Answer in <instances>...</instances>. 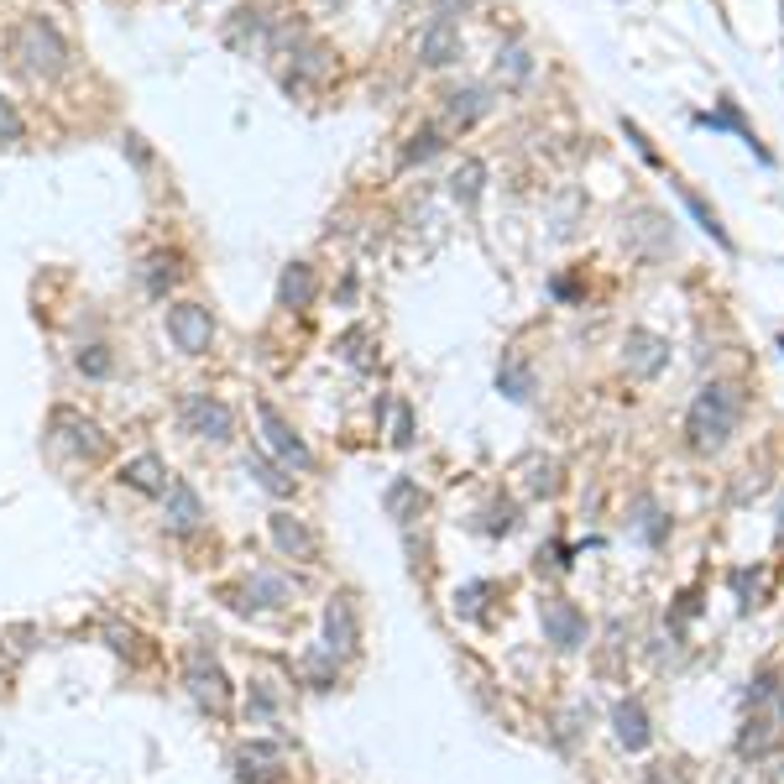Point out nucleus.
I'll list each match as a JSON object with an SVG mask.
<instances>
[{
  "instance_id": "obj_16",
  "label": "nucleus",
  "mask_w": 784,
  "mask_h": 784,
  "mask_svg": "<svg viewBox=\"0 0 784 784\" xmlns=\"http://www.w3.org/2000/svg\"><path fill=\"white\" fill-rule=\"evenodd\" d=\"M612 732H617V743L628 748V753H643L649 748V711H643L638 701H617L612 706Z\"/></svg>"
},
{
  "instance_id": "obj_8",
  "label": "nucleus",
  "mask_w": 784,
  "mask_h": 784,
  "mask_svg": "<svg viewBox=\"0 0 784 784\" xmlns=\"http://www.w3.org/2000/svg\"><path fill=\"white\" fill-rule=\"evenodd\" d=\"M53 445L58 450H68V455H84V460H100L105 450H110V440L84 419V413H74V408H58L53 413Z\"/></svg>"
},
{
  "instance_id": "obj_34",
  "label": "nucleus",
  "mask_w": 784,
  "mask_h": 784,
  "mask_svg": "<svg viewBox=\"0 0 784 784\" xmlns=\"http://www.w3.org/2000/svg\"><path fill=\"white\" fill-rule=\"evenodd\" d=\"M27 142V121H21V110L0 95V147H21Z\"/></svg>"
},
{
  "instance_id": "obj_5",
  "label": "nucleus",
  "mask_w": 784,
  "mask_h": 784,
  "mask_svg": "<svg viewBox=\"0 0 784 784\" xmlns=\"http://www.w3.org/2000/svg\"><path fill=\"white\" fill-rule=\"evenodd\" d=\"M178 413H183V429L199 434V440H210V445H225L230 434H236V413H230V403L210 398V392H189Z\"/></svg>"
},
{
  "instance_id": "obj_12",
  "label": "nucleus",
  "mask_w": 784,
  "mask_h": 784,
  "mask_svg": "<svg viewBox=\"0 0 784 784\" xmlns=\"http://www.w3.org/2000/svg\"><path fill=\"white\" fill-rule=\"evenodd\" d=\"M419 58H424V68H450L460 58V27L455 21H445V16L429 21L424 37H419Z\"/></svg>"
},
{
  "instance_id": "obj_41",
  "label": "nucleus",
  "mask_w": 784,
  "mask_h": 784,
  "mask_svg": "<svg viewBox=\"0 0 784 784\" xmlns=\"http://www.w3.org/2000/svg\"><path fill=\"white\" fill-rule=\"evenodd\" d=\"M121 147H126V157H131V163H136V168H147V163H152V152H147V142H142V136H136V131L126 136V142H121Z\"/></svg>"
},
{
  "instance_id": "obj_23",
  "label": "nucleus",
  "mask_w": 784,
  "mask_h": 784,
  "mask_svg": "<svg viewBox=\"0 0 784 784\" xmlns=\"http://www.w3.org/2000/svg\"><path fill=\"white\" fill-rule=\"evenodd\" d=\"M675 194H680V204H685V210H690V215H696V225L706 230V236H711V241H717L722 251H732V236H727V225L717 220V210H711V204H706V199H701L696 189H685V183H675Z\"/></svg>"
},
{
  "instance_id": "obj_9",
  "label": "nucleus",
  "mask_w": 784,
  "mask_h": 784,
  "mask_svg": "<svg viewBox=\"0 0 784 784\" xmlns=\"http://www.w3.org/2000/svg\"><path fill=\"white\" fill-rule=\"evenodd\" d=\"M622 361H628L633 377H659L664 366H670V340L654 335V330H628V340H622Z\"/></svg>"
},
{
  "instance_id": "obj_40",
  "label": "nucleus",
  "mask_w": 784,
  "mask_h": 784,
  "mask_svg": "<svg viewBox=\"0 0 784 784\" xmlns=\"http://www.w3.org/2000/svg\"><path fill=\"white\" fill-rule=\"evenodd\" d=\"M622 131H628V142L638 147V157H643V163H654V168H659V152H654V142H649V136H643L633 121H622Z\"/></svg>"
},
{
  "instance_id": "obj_18",
  "label": "nucleus",
  "mask_w": 784,
  "mask_h": 784,
  "mask_svg": "<svg viewBox=\"0 0 784 784\" xmlns=\"http://www.w3.org/2000/svg\"><path fill=\"white\" fill-rule=\"evenodd\" d=\"M121 481L131 492H147V497H163L168 492V466L157 455H136V460H126L121 466Z\"/></svg>"
},
{
  "instance_id": "obj_39",
  "label": "nucleus",
  "mask_w": 784,
  "mask_h": 784,
  "mask_svg": "<svg viewBox=\"0 0 784 784\" xmlns=\"http://www.w3.org/2000/svg\"><path fill=\"white\" fill-rule=\"evenodd\" d=\"M246 711H251V722H267L272 711H278V696H272V690H262V685H257V690H251V706H246Z\"/></svg>"
},
{
  "instance_id": "obj_10",
  "label": "nucleus",
  "mask_w": 784,
  "mask_h": 784,
  "mask_svg": "<svg viewBox=\"0 0 784 784\" xmlns=\"http://www.w3.org/2000/svg\"><path fill=\"white\" fill-rule=\"evenodd\" d=\"M230 764H236V779H241V784H278L288 758H283L278 743H246V748H236V758H230Z\"/></svg>"
},
{
  "instance_id": "obj_24",
  "label": "nucleus",
  "mask_w": 784,
  "mask_h": 784,
  "mask_svg": "<svg viewBox=\"0 0 784 784\" xmlns=\"http://www.w3.org/2000/svg\"><path fill=\"white\" fill-rule=\"evenodd\" d=\"M696 126H711V131H737V136H743V142L758 152V163H774V157H769L764 147H758V136L743 126V115H737V105H732V100H722V105L711 110V115H696Z\"/></svg>"
},
{
  "instance_id": "obj_13",
  "label": "nucleus",
  "mask_w": 784,
  "mask_h": 784,
  "mask_svg": "<svg viewBox=\"0 0 784 784\" xmlns=\"http://www.w3.org/2000/svg\"><path fill=\"white\" fill-rule=\"evenodd\" d=\"M272 544L283 549L288 560H314L319 555V539L309 534V523L304 518H293V513H272Z\"/></svg>"
},
{
  "instance_id": "obj_17",
  "label": "nucleus",
  "mask_w": 784,
  "mask_h": 784,
  "mask_svg": "<svg viewBox=\"0 0 784 784\" xmlns=\"http://www.w3.org/2000/svg\"><path fill=\"white\" fill-rule=\"evenodd\" d=\"M314 293H319L314 267H309V262H288L283 278H278V309H309Z\"/></svg>"
},
{
  "instance_id": "obj_29",
  "label": "nucleus",
  "mask_w": 784,
  "mask_h": 784,
  "mask_svg": "<svg viewBox=\"0 0 784 784\" xmlns=\"http://www.w3.org/2000/svg\"><path fill=\"white\" fill-rule=\"evenodd\" d=\"M497 79H507V84H528V79H534V58H528V48L507 42V48L497 53Z\"/></svg>"
},
{
  "instance_id": "obj_6",
  "label": "nucleus",
  "mask_w": 784,
  "mask_h": 784,
  "mask_svg": "<svg viewBox=\"0 0 784 784\" xmlns=\"http://www.w3.org/2000/svg\"><path fill=\"white\" fill-rule=\"evenodd\" d=\"M539 628H544V638L555 643L560 654H575L586 643V612L575 607V602H565V596H549V602L539 607Z\"/></svg>"
},
{
  "instance_id": "obj_28",
  "label": "nucleus",
  "mask_w": 784,
  "mask_h": 784,
  "mask_svg": "<svg viewBox=\"0 0 784 784\" xmlns=\"http://www.w3.org/2000/svg\"><path fill=\"white\" fill-rule=\"evenodd\" d=\"M481 183H487V168H481L476 157H466V163L450 173V199L455 204H476L481 199Z\"/></svg>"
},
{
  "instance_id": "obj_22",
  "label": "nucleus",
  "mask_w": 784,
  "mask_h": 784,
  "mask_svg": "<svg viewBox=\"0 0 784 784\" xmlns=\"http://www.w3.org/2000/svg\"><path fill=\"white\" fill-rule=\"evenodd\" d=\"M497 392H502V398H513V403H528V398H534V366H528L523 356H502Z\"/></svg>"
},
{
  "instance_id": "obj_20",
  "label": "nucleus",
  "mask_w": 784,
  "mask_h": 784,
  "mask_svg": "<svg viewBox=\"0 0 784 784\" xmlns=\"http://www.w3.org/2000/svg\"><path fill=\"white\" fill-rule=\"evenodd\" d=\"M487 110H492V100H487V89H481V84H460V89L445 95V115L455 126H476Z\"/></svg>"
},
{
  "instance_id": "obj_30",
  "label": "nucleus",
  "mask_w": 784,
  "mask_h": 784,
  "mask_svg": "<svg viewBox=\"0 0 784 784\" xmlns=\"http://www.w3.org/2000/svg\"><path fill=\"white\" fill-rule=\"evenodd\" d=\"M445 152V142H440V131L434 126H419L408 136V147H403V163H429V157H440Z\"/></svg>"
},
{
  "instance_id": "obj_3",
  "label": "nucleus",
  "mask_w": 784,
  "mask_h": 784,
  "mask_svg": "<svg viewBox=\"0 0 784 784\" xmlns=\"http://www.w3.org/2000/svg\"><path fill=\"white\" fill-rule=\"evenodd\" d=\"M257 424H262V445L278 455V466H288V471H314V450L304 445V434H293V424H288L272 403H257Z\"/></svg>"
},
{
  "instance_id": "obj_37",
  "label": "nucleus",
  "mask_w": 784,
  "mask_h": 784,
  "mask_svg": "<svg viewBox=\"0 0 784 784\" xmlns=\"http://www.w3.org/2000/svg\"><path fill=\"white\" fill-rule=\"evenodd\" d=\"M392 445L398 450L413 445V408L408 403H392Z\"/></svg>"
},
{
  "instance_id": "obj_42",
  "label": "nucleus",
  "mask_w": 784,
  "mask_h": 784,
  "mask_svg": "<svg viewBox=\"0 0 784 784\" xmlns=\"http://www.w3.org/2000/svg\"><path fill=\"white\" fill-rule=\"evenodd\" d=\"M460 11H471V0H434V16H445V21H455Z\"/></svg>"
},
{
  "instance_id": "obj_44",
  "label": "nucleus",
  "mask_w": 784,
  "mask_h": 784,
  "mask_svg": "<svg viewBox=\"0 0 784 784\" xmlns=\"http://www.w3.org/2000/svg\"><path fill=\"white\" fill-rule=\"evenodd\" d=\"M779 711H784V690H779Z\"/></svg>"
},
{
  "instance_id": "obj_14",
  "label": "nucleus",
  "mask_w": 784,
  "mask_h": 784,
  "mask_svg": "<svg viewBox=\"0 0 784 784\" xmlns=\"http://www.w3.org/2000/svg\"><path fill=\"white\" fill-rule=\"evenodd\" d=\"M356 643H361L356 607H351V596H335V602L325 607V649H335V654H356Z\"/></svg>"
},
{
  "instance_id": "obj_2",
  "label": "nucleus",
  "mask_w": 784,
  "mask_h": 784,
  "mask_svg": "<svg viewBox=\"0 0 784 784\" xmlns=\"http://www.w3.org/2000/svg\"><path fill=\"white\" fill-rule=\"evenodd\" d=\"M11 53H16V63L27 68L32 79H58L63 68H68V42H63V32L53 27L48 16H27L16 27V37H11Z\"/></svg>"
},
{
  "instance_id": "obj_43",
  "label": "nucleus",
  "mask_w": 784,
  "mask_h": 784,
  "mask_svg": "<svg viewBox=\"0 0 784 784\" xmlns=\"http://www.w3.org/2000/svg\"><path fill=\"white\" fill-rule=\"evenodd\" d=\"M779 539H784V507H779Z\"/></svg>"
},
{
  "instance_id": "obj_27",
  "label": "nucleus",
  "mask_w": 784,
  "mask_h": 784,
  "mask_svg": "<svg viewBox=\"0 0 784 784\" xmlns=\"http://www.w3.org/2000/svg\"><path fill=\"white\" fill-rule=\"evenodd\" d=\"M335 351L345 366H356V372H372V330L366 325H351L340 340H335Z\"/></svg>"
},
{
  "instance_id": "obj_25",
  "label": "nucleus",
  "mask_w": 784,
  "mask_h": 784,
  "mask_svg": "<svg viewBox=\"0 0 784 784\" xmlns=\"http://www.w3.org/2000/svg\"><path fill=\"white\" fill-rule=\"evenodd\" d=\"M246 476L257 481L262 492H272V497H293V476H288V466H278V460H267V455H246Z\"/></svg>"
},
{
  "instance_id": "obj_19",
  "label": "nucleus",
  "mask_w": 784,
  "mask_h": 784,
  "mask_svg": "<svg viewBox=\"0 0 784 784\" xmlns=\"http://www.w3.org/2000/svg\"><path fill=\"white\" fill-rule=\"evenodd\" d=\"M183 278V257L178 251H152V257L142 262V288L147 298H168V288Z\"/></svg>"
},
{
  "instance_id": "obj_32",
  "label": "nucleus",
  "mask_w": 784,
  "mask_h": 784,
  "mask_svg": "<svg viewBox=\"0 0 784 784\" xmlns=\"http://www.w3.org/2000/svg\"><path fill=\"white\" fill-rule=\"evenodd\" d=\"M304 680H309L314 690H330V685H335V649H314V654L304 659Z\"/></svg>"
},
{
  "instance_id": "obj_45",
  "label": "nucleus",
  "mask_w": 784,
  "mask_h": 784,
  "mask_svg": "<svg viewBox=\"0 0 784 784\" xmlns=\"http://www.w3.org/2000/svg\"><path fill=\"white\" fill-rule=\"evenodd\" d=\"M325 6H340V0H325Z\"/></svg>"
},
{
  "instance_id": "obj_15",
  "label": "nucleus",
  "mask_w": 784,
  "mask_h": 784,
  "mask_svg": "<svg viewBox=\"0 0 784 784\" xmlns=\"http://www.w3.org/2000/svg\"><path fill=\"white\" fill-rule=\"evenodd\" d=\"M293 602V581L278 570H251V581H246V602L241 607H262V612H278Z\"/></svg>"
},
{
  "instance_id": "obj_26",
  "label": "nucleus",
  "mask_w": 784,
  "mask_h": 784,
  "mask_svg": "<svg viewBox=\"0 0 784 784\" xmlns=\"http://www.w3.org/2000/svg\"><path fill=\"white\" fill-rule=\"evenodd\" d=\"M382 502H387V513L398 523H413V518H419V507H424V492H419V481L403 476V481H392V487H387Z\"/></svg>"
},
{
  "instance_id": "obj_33",
  "label": "nucleus",
  "mask_w": 784,
  "mask_h": 784,
  "mask_svg": "<svg viewBox=\"0 0 784 784\" xmlns=\"http://www.w3.org/2000/svg\"><path fill=\"white\" fill-rule=\"evenodd\" d=\"M633 528H638L649 544H664V534H670V523H664V513H659L649 497H638V523H633Z\"/></svg>"
},
{
  "instance_id": "obj_31",
  "label": "nucleus",
  "mask_w": 784,
  "mask_h": 784,
  "mask_svg": "<svg viewBox=\"0 0 784 784\" xmlns=\"http://www.w3.org/2000/svg\"><path fill=\"white\" fill-rule=\"evenodd\" d=\"M74 366H79L84 377H95V382H100V377H110V372H115V356H110V345H79Z\"/></svg>"
},
{
  "instance_id": "obj_21",
  "label": "nucleus",
  "mask_w": 784,
  "mask_h": 784,
  "mask_svg": "<svg viewBox=\"0 0 784 784\" xmlns=\"http://www.w3.org/2000/svg\"><path fill=\"white\" fill-rule=\"evenodd\" d=\"M267 27H272V11H262V6H241V11H236V21L225 27V42L246 53L251 42H267Z\"/></svg>"
},
{
  "instance_id": "obj_38",
  "label": "nucleus",
  "mask_w": 784,
  "mask_h": 784,
  "mask_svg": "<svg viewBox=\"0 0 784 784\" xmlns=\"http://www.w3.org/2000/svg\"><path fill=\"white\" fill-rule=\"evenodd\" d=\"M481 596H492V586H487V581H471L466 591L455 596V612H466V617H476V612H481Z\"/></svg>"
},
{
  "instance_id": "obj_1",
  "label": "nucleus",
  "mask_w": 784,
  "mask_h": 784,
  "mask_svg": "<svg viewBox=\"0 0 784 784\" xmlns=\"http://www.w3.org/2000/svg\"><path fill=\"white\" fill-rule=\"evenodd\" d=\"M737 419H743V392H737L732 382H706V387L696 392V403H690V413H685L690 450L717 455V450L732 440Z\"/></svg>"
},
{
  "instance_id": "obj_46",
  "label": "nucleus",
  "mask_w": 784,
  "mask_h": 784,
  "mask_svg": "<svg viewBox=\"0 0 784 784\" xmlns=\"http://www.w3.org/2000/svg\"><path fill=\"white\" fill-rule=\"evenodd\" d=\"M779 351H784V340H779Z\"/></svg>"
},
{
  "instance_id": "obj_36",
  "label": "nucleus",
  "mask_w": 784,
  "mask_h": 784,
  "mask_svg": "<svg viewBox=\"0 0 784 784\" xmlns=\"http://www.w3.org/2000/svg\"><path fill=\"white\" fill-rule=\"evenodd\" d=\"M528 492H539V497H555L560 492V466H555V460H544V466L528 471Z\"/></svg>"
},
{
  "instance_id": "obj_7",
  "label": "nucleus",
  "mask_w": 784,
  "mask_h": 784,
  "mask_svg": "<svg viewBox=\"0 0 784 784\" xmlns=\"http://www.w3.org/2000/svg\"><path fill=\"white\" fill-rule=\"evenodd\" d=\"M168 340L183 356H204L215 340V319L204 304H168Z\"/></svg>"
},
{
  "instance_id": "obj_11",
  "label": "nucleus",
  "mask_w": 784,
  "mask_h": 784,
  "mask_svg": "<svg viewBox=\"0 0 784 784\" xmlns=\"http://www.w3.org/2000/svg\"><path fill=\"white\" fill-rule=\"evenodd\" d=\"M163 513H168V528L173 534H194V528L204 523V502L199 492L189 487V481H168V492H163Z\"/></svg>"
},
{
  "instance_id": "obj_35",
  "label": "nucleus",
  "mask_w": 784,
  "mask_h": 784,
  "mask_svg": "<svg viewBox=\"0 0 784 784\" xmlns=\"http://www.w3.org/2000/svg\"><path fill=\"white\" fill-rule=\"evenodd\" d=\"M513 528H518V502H492L481 534H513Z\"/></svg>"
},
{
  "instance_id": "obj_4",
  "label": "nucleus",
  "mask_w": 784,
  "mask_h": 784,
  "mask_svg": "<svg viewBox=\"0 0 784 784\" xmlns=\"http://www.w3.org/2000/svg\"><path fill=\"white\" fill-rule=\"evenodd\" d=\"M183 680H189V696L204 706V711H220L230 706V680L220 670V659L210 649H189V659H183Z\"/></svg>"
}]
</instances>
